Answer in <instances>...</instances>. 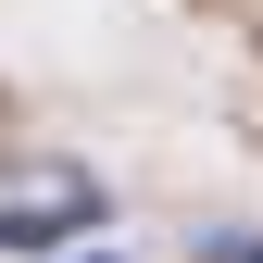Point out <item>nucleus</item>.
I'll return each instance as SVG.
<instances>
[{"label":"nucleus","mask_w":263,"mask_h":263,"mask_svg":"<svg viewBox=\"0 0 263 263\" xmlns=\"http://www.w3.org/2000/svg\"><path fill=\"white\" fill-rule=\"evenodd\" d=\"M101 213V188H63V201H25V213H0V251H38V238H63V226H88Z\"/></svg>","instance_id":"nucleus-1"},{"label":"nucleus","mask_w":263,"mask_h":263,"mask_svg":"<svg viewBox=\"0 0 263 263\" xmlns=\"http://www.w3.org/2000/svg\"><path fill=\"white\" fill-rule=\"evenodd\" d=\"M88 263H113V251H88Z\"/></svg>","instance_id":"nucleus-3"},{"label":"nucleus","mask_w":263,"mask_h":263,"mask_svg":"<svg viewBox=\"0 0 263 263\" xmlns=\"http://www.w3.org/2000/svg\"><path fill=\"white\" fill-rule=\"evenodd\" d=\"M201 263H263V238H251V226H213V238H201Z\"/></svg>","instance_id":"nucleus-2"}]
</instances>
